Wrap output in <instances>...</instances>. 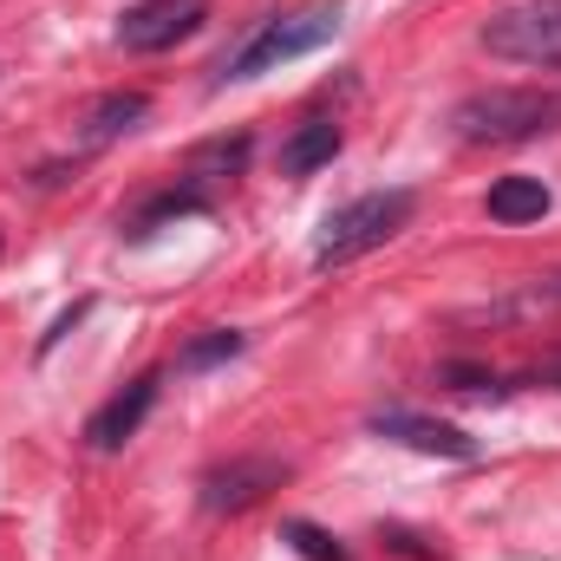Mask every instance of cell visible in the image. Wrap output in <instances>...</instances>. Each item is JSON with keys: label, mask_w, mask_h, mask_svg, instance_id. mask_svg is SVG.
I'll return each mask as SVG.
<instances>
[{"label": "cell", "mask_w": 561, "mask_h": 561, "mask_svg": "<svg viewBox=\"0 0 561 561\" xmlns=\"http://www.w3.org/2000/svg\"><path fill=\"white\" fill-rule=\"evenodd\" d=\"M203 209H209V190H203L196 176H183L176 190H157V196L144 203L138 216H131V229H125V236H131V242H150L157 229H170V222H183V216H203Z\"/></svg>", "instance_id": "obj_11"}, {"label": "cell", "mask_w": 561, "mask_h": 561, "mask_svg": "<svg viewBox=\"0 0 561 561\" xmlns=\"http://www.w3.org/2000/svg\"><path fill=\"white\" fill-rule=\"evenodd\" d=\"M280 542H294L307 561H346V542L327 536L320 523H280Z\"/></svg>", "instance_id": "obj_16"}, {"label": "cell", "mask_w": 561, "mask_h": 561, "mask_svg": "<svg viewBox=\"0 0 561 561\" xmlns=\"http://www.w3.org/2000/svg\"><path fill=\"white\" fill-rule=\"evenodd\" d=\"M144 118H150V99L144 92H105L79 118V150H105V144H118L125 131H138Z\"/></svg>", "instance_id": "obj_9"}, {"label": "cell", "mask_w": 561, "mask_h": 561, "mask_svg": "<svg viewBox=\"0 0 561 561\" xmlns=\"http://www.w3.org/2000/svg\"><path fill=\"white\" fill-rule=\"evenodd\" d=\"M450 131L463 144H529V138H542V131H561V92H542V85L470 92L450 112Z\"/></svg>", "instance_id": "obj_2"}, {"label": "cell", "mask_w": 561, "mask_h": 561, "mask_svg": "<svg viewBox=\"0 0 561 561\" xmlns=\"http://www.w3.org/2000/svg\"><path fill=\"white\" fill-rule=\"evenodd\" d=\"M536 300H549V307H561V275H549V280H536Z\"/></svg>", "instance_id": "obj_19"}, {"label": "cell", "mask_w": 561, "mask_h": 561, "mask_svg": "<svg viewBox=\"0 0 561 561\" xmlns=\"http://www.w3.org/2000/svg\"><path fill=\"white\" fill-rule=\"evenodd\" d=\"M280 483H287V463L280 457H229V463H216L203 477V510L209 516H242V510H255Z\"/></svg>", "instance_id": "obj_7"}, {"label": "cell", "mask_w": 561, "mask_h": 561, "mask_svg": "<svg viewBox=\"0 0 561 561\" xmlns=\"http://www.w3.org/2000/svg\"><path fill=\"white\" fill-rule=\"evenodd\" d=\"M340 0H313V7H294V13H275V20H262L222 66H216V85H236V79H262V72H275L287 59H307V53H320L333 33H340Z\"/></svg>", "instance_id": "obj_1"}, {"label": "cell", "mask_w": 561, "mask_h": 561, "mask_svg": "<svg viewBox=\"0 0 561 561\" xmlns=\"http://www.w3.org/2000/svg\"><path fill=\"white\" fill-rule=\"evenodd\" d=\"M523 386H536V392H561V346H549V353L523 373Z\"/></svg>", "instance_id": "obj_17"}, {"label": "cell", "mask_w": 561, "mask_h": 561, "mask_svg": "<svg viewBox=\"0 0 561 561\" xmlns=\"http://www.w3.org/2000/svg\"><path fill=\"white\" fill-rule=\"evenodd\" d=\"M242 353V333L236 327H209L203 340H190L183 353H176V373H203V366H222V359H236Z\"/></svg>", "instance_id": "obj_14"}, {"label": "cell", "mask_w": 561, "mask_h": 561, "mask_svg": "<svg viewBox=\"0 0 561 561\" xmlns=\"http://www.w3.org/2000/svg\"><path fill=\"white\" fill-rule=\"evenodd\" d=\"M437 386H450V392H463V399H503V392H510L490 366H470V359H444V366H437Z\"/></svg>", "instance_id": "obj_15"}, {"label": "cell", "mask_w": 561, "mask_h": 561, "mask_svg": "<svg viewBox=\"0 0 561 561\" xmlns=\"http://www.w3.org/2000/svg\"><path fill=\"white\" fill-rule=\"evenodd\" d=\"M85 313H92V300H79V307H72V313H59V320H53V333H46V340H39V353H53V346H59V340H66V333H72V327H79V320H85Z\"/></svg>", "instance_id": "obj_18"}, {"label": "cell", "mask_w": 561, "mask_h": 561, "mask_svg": "<svg viewBox=\"0 0 561 561\" xmlns=\"http://www.w3.org/2000/svg\"><path fill=\"white\" fill-rule=\"evenodd\" d=\"M373 437H386V444H405V450H419V457H450V463H470L477 457V437L470 431H457V424L444 419H424L412 405H379L373 419H366Z\"/></svg>", "instance_id": "obj_6"}, {"label": "cell", "mask_w": 561, "mask_h": 561, "mask_svg": "<svg viewBox=\"0 0 561 561\" xmlns=\"http://www.w3.org/2000/svg\"><path fill=\"white\" fill-rule=\"evenodd\" d=\"M340 125L333 118H307V125H294V138L280 144V176H313V170H327L333 157H340Z\"/></svg>", "instance_id": "obj_12"}, {"label": "cell", "mask_w": 561, "mask_h": 561, "mask_svg": "<svg viewBox=\"0 0 561 561\" xmlns=\"http://www.w3.org/2000/svg\"><path fill=\"white\" fill-rule=\"evenodd\" d=\"M203 20H209V0H138V7H125L112 39L125 53H170L176 39L203 33Z\"/></svg>", "instance_id": "obj_5"}, {"label": "cell", "mask_w": 561, "mask_h": 561, "mask_svg": "<svg viewBox=\"0 0 561 561\" xmlns=\"http://www.w3.org/2000/svg\"><path fill=\"white\" fill-rule=\"evenodd\" d=\"M157 392H163V373H138L125 392H112V399L85 419V444H92V450H118V444H131L138 424L150 419V405H157Z\"/></svg>", "instance_id": "obj_8"}, {"label": "cell", "mask_w": 561, "mask_h": 561, "mask_svg": "<svg viewBox=\"0 0 561 561\" xmlns=\"http://www.w3.org/2000/svg\"><path fill=\"white\" fill-rule=\"evenodd\" d=\"M477 39L510 66H561V0H510L483 20Z\"/></svg>", "instance_id": "obj_4"}, {"label": "cell", "mask_w": 561, "mask_h": 561, "mask_svg": "<svg viewBox=\"0 0 561 561\" xmlns=\"http://www.w3.org/2000/svg\"><path fill=\"white\" fill-rule=\"evenodd\" d=\"M483 209H490V222L523 229V222H542V216L556 209V196H549V183H542V176H496V183H490V196H483Z\"/></svg>", "instance_id": "obj_10"}, {"label": "cell", "mask_w": 561, "mask_h": 561, "mask_svg": "<svg viewBox=\"0 0 561 561\" xmlns=\"http://www.w3.org/2000/svg\"><path fill=\"white\" fill-rule=\"evenodd\" d=\"M412 209H419L412 190H366V196L340 203V209L320 222V236H313V268H346V262L386 249V242L412 222Z\"/></svg>", "instance_id": "obj_3"}, {"label": "cell", "mask_w": 561, "mask_h": 561, "mask_svg": "<svg viewBox=\"0 0 561 561\" xmlns=\"http://www.w3.org/2000/svg\"><path fill=\"white\" fill-rule=\"evenodd\" d=\"M242 163H249V131H236V138L203 144V150L190 157V176H196V183H216V176H236Z\"/></svg>", "instance_id": "obj_13"}]
</instances>
